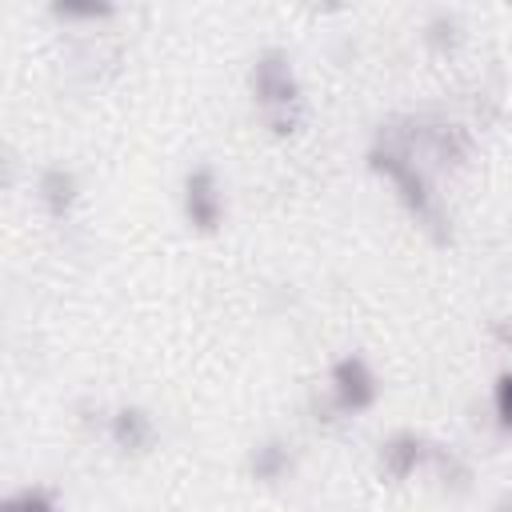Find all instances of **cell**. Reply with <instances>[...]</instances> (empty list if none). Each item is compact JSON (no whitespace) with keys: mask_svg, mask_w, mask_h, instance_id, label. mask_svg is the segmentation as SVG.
<instances>
[{"mask_svg":"<svg viewBox=\"0 0 512 512\" xmlns=\"http://www.w3.org/2000/svg\"><path fill=\"white\" fill-rule=\"evenodd\" d=\"M488 416L500 436H512V368H500L488 388Z\"/></svg>","mask_w":512,"mask_h":512,"instance_id":"13","label":"cell"},{"mask_svg":"<svg viewBox=\"0 0 512 512\" xmlns=\"http://www.w3.org/2000/svg\"><path fill=\"white\" fill-rule=\"evenodd\" d=\"M496 508H508V512H512V488H504V492L496 496Z\"/></svg>","mask_w":512,"mask_h":512,"instance_id":"16","label":"cell"},{"mask_svg":"<svg viewBox=\"0 0 512 512\" xmlns=\"http://www.w3.org/2000/svg\"><path fill=\"white\" fill-rule=\"evenodd\" d=\"M380 372L364 352H340L324 372V408L340 420H356L380 404Z\"/></svg>","mask_w":512,"mask_h":512,"instance_id":"3","label":"cell"},{"mask_svg":"<svg viewBox=\"0 0 512 512\" xmlns=\"http://www.w3.org/2000/svg\"><path fill=\"white\" fill-rule=\"evenodd\" d=\"M180 216L196 236H216L228 220V184L216 164L200 160L180 176Z\"/></svg>","mask_w":512,"mask_h":512,"instance_id":"4","label":"cell"},{"mask_svg":"<svg viewBox=\"0 0 512 512\" xmlns=\"http://www.w3.org/2000/svg\"><path fill=\"white\" fill-rule=\"evenodd\" d=\"M312 12H320V16H336V12H344L348 8V0H304Z\"/></svg>","mask_w":512,"mask_h":512,"instance_id":"15","label":"cell"},{"mask_svg":"<svg viewBox=\"0 0 512 512\" xmlns=\"http://www.w3.org/2000/svg\"><path fill=\"white\" fill-rule=\"evenodd\" d=\"M488 336H492L500 348H512V320H492V324H488Z\"/></svg>","mask_w":512,"mask_h":512,"instance_id":"14","label":"cell"},{"mask_svg":"<svg viewBox=\"0 0 512 512\" xmlns=\"http://www.w3.org/2000/svg\"><path fill=\"white\" fill-rule=\"evenodd\" d=\"M4 504H8V508H20V512H56V508L64 504V496H60L48 480H28V484L12 488V492L4 496Z\"/></svg>","mask_w":512,"mask_h":512,"instance_id":"12","label":"cell"},{"mask_svg":"<svg viewBox=\"0 0 512 512\" xmlns=\"http://www.w3.org/2000/svg\"><path fill=\"white\" fill-rule=\"evenodd\" d=\"M32 196H36V204H40V212H44L48 220H60V224H64V220L76 216L80 196H84V184H80V176H76L72 164L52 160V164H44V168L36 172Z\"/></svg>","mask_w":512,"mask_h":512,"instance_id":"7","label":"cell"},{"mask_svg":"<svg viewBox=\"0 0 512 512\" xmlns=\"http://www.w3.org/2000/svg\"><path fill=\"white\" fill-rule=\"evenodd\" d=\"M48 12L64 28H96L116 20L120 0H48Z\"/></svg>","mask_w":512,"mask_h":512,"instance_id":"11","label":"cell"},{"mask_svg":"<svg viewBox=\"0 0 512 512\" xmlns=\"http://www.w3.org/2000/svg\"><path fill=\"white\" fill-rule=\"evenodd\" d=\"M428 472L436 476V484H440L448 496H464V492L472 488V460H468L456 444L436 440L432 460H428Z\"/></svg>","mask_w":512,"mask_h":512,"instance_id":"9","label":"cell"},{"mask_svg":"<svg viewBox=\"0 0 512 512\" xmlns=\"http://www.w3.org/2000/svg\"><path fill=\"white\" fill-rule=\"evenodd\" d=\"M244 472L248 480L272 488V484H284L292 472H296V444L280 432H268V436H256L244 452Z\"/></svg>","mask_w":512,"mask_h":512,"instance_id":"8","label":"cell"},{"mask_svg":"<svg viewBox=\"0 0 512 512\" xmlns=\"http://www.w3.org/2000/svg\"><path fill=\"white\" fill-rule=\"evenodd\" d=\"M432 448H436V440H432L428 432H416V428H392V432L376 444V468H380L384 480H392V484H408L412 476L428 472Z\"/></svg>","mask_w":512,"mask_h":512,"instance_id":"6","label":"cell"},{"mask_svg":"<svg viewBox=\"0 0 512 512\" xmlns=\"http://www.w3.org/2000/svg\"><path fill=\"white\" fill-rule=\"evenodd\" d=\"M244 88H248L260 128L272 140L300 136V128L308 124V96H304V80H300V68L288 48H276V44L260 48L248 60Z\"/></svg>","mask_w":512,"mask_h":512,"instance_id":"2","label":"cell"},{"mask_svg":"<svg viewBox=\"0 0 512 512\" xmlns=\"http://www.w3.org/2000/svg\"><path fill=\"white\" fill-rule=\"evenodd\" d=\"M420 44L432 56H456L464 48V20L456 12H448V8L428 12L424 24H420Z\"/></svg>","mask_w":512,"mask_h":512,"instance_id":"10","label":"cell"},{"mask_svg":"<svg viewBox=\"0 0 512 512\" xmlns=\"http://www.w3.org/2000/svg\"><path fill=\"white\" fill-rule=\"evenodd\" d=\"M364 164L376 180H384L396 196V204L404 208V216L432 240V244H448L452 240V216L448 204L436 188V172L416 156L408 128H404V112H392L376 124L368 148H364Z\"/></svg>","mask_w":512,"mask_h":512,"instance_id":"1","label":"cell"},{"mask_svg":"<svg viewBox=\"0 0 512 512\" xmlns=\"http://www.w3.org/2000/svg\"><path fill=\"white\" fill-rule=\"evenodd\" d=\"M100 428H104L108 448H112L116 456H128V460L148 456V452L156 448V440H160V424H156L152 408H144V404H136V400L112 404V408L104 412Z\"/></svg>","mask_w":512,"mask_h":512,"instance_id":"5","label":"cell"}]
</instances>
